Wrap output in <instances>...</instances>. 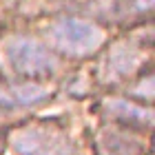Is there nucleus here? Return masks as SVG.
<instances>
[{
    "mask_svg": "<svg viewBox=\"0 0 155 155\" xmlns=\"http://www.w3.org/2000/svg\"><path fill=\"white\" fill-rule=\"evenodd\" d=\"M0 60L18 80H42L60 71V58L31 36H11L0 42Z\"/></svg>",
    "mask_w": 155,
    "mask_h": 155,
    "instance_id": "obj_1",
    "label": "nucleus"
},
{
    "mask_svg": "<svg viewBox=\"0 0 155 155\" xmlns=\"http://www.w3.org/2000/svg\"><path fill=\"white\" fill-rule=\"evenodd\" d=\"M47 40L60 55L91 58L107 45V31L91 20L62 16L47 27Z\"/></svg>",
    "mask_w": 155,
    "mask_h": 155,
    "instance_id": "obj_2",
    "label": "nucleus"
},
{
    "mask_svg": "<svg viewBox=\"0 0 155 155\" xmlns=\"http://www.w3.org/2000/svg\"><path fill=\"white\" fill-rule=\"evenodd\" d=\"M102 49L104 51L97 64V80L104 87H115L133 75H140L142 67L149 60L151 38H120Z\"/></svg>",
    "mask_w": 155,
    "mask_h": 155,
    "instance_id": "obj_3",
    "label": "nucleus"
},
{
    "mask_svg": "<svg viewBox=\"0 0 155 155\" xmlns=\"http://www.w3.org/2000/svg\"><path fill=\"white\" fill-rule=\"evenodd\" d=\"M9 144L20 155H82L60 124L29 122L9 131Z\"/></svg>",
    "mask_w": 155,
    "mask_h": 155,
    "instance_id": "obj_4",
    "label": "nucleus"
},
{
    "mask_svg": "<svg viewBox=\"0 0 155 155\" xmlns=\"http://www.w3.org/2000/svg\"><path fill=\"white\" fill-rule=\"evenodd\" d=\"M100 113L111 124L124 126L133 131H151L153 126V109L133 97L107 95L100 100Z\"/></svg>",
    "mask_w": 155,
    "mask_h": 155,
    "instance_id": "obj_5",
    "label": "nucleus"
},
{
    "mask_svg": "<svg viewBox=\"0 0 155 155\" xmlns=\"http://www.w3.org/2000/svg\"><path fill=\"white\" fill-rule=\"evenodd\" d=\"M93 146L97 155H146L149 146L140 131L124 129L117 124H107L95 133Z\"/></svg>",
    "mask_w": 155,
    "mask_h": 155,
    "instance_id": "obj_6",
    "label": "nucleus"
},
{
    "mask_svg": "<svg viewBox=\"0 0 155 155\" xmlns=\"http://www.w3.org/2000/svg\"><path fill=\"white\" fill-rule=\"evenodd\" d=\"M53 97V89L42 80H11L0 84V111L31 109Z\"/></svg>",
    "mask_w": 155,
    "mask_h": 155,
    "instance_id": "obj_7",
    "label": "nucleus"
},
{
    "mask_svg": "<svg viewBox=\"0 0 155 155\" xmlns=\"http://www.w3.org/2000/svg\"><path fill=\"white\" fill-rule=\"evenodd\" d=\"M129 97H133V100H142L149 104L153 100V73L151 71H144L142 75H137V82L131 87L129 91Z\"/></svg>",
    "mask_w": 155,
    "mask_h": 155,
    "instance_id": "obj_8",
    "label": "nucleus"
},
{
    "mask_svg": "<svg viewBox=\"0 0 155 155\" xmlns=\"http://www.w3.org/2000/svg\"><path fill=\"white\" fill-rule=\"evenodd\" d=\"M155 0H120L117 2V11L126 13V16H146L151 13Z\"/></svg>",
    "mask_w": 155,
    "mask_h": 155,
    "instance_id": "obj_9",
    "label": "nucleus"
},
{
    "mask_svg": "<svg viewBox=\"0 0 155 155\" xmlns=\"http://www.w3.org/2000/svg\"><path fill=\"white\" fill-rule=\"evenodd\" d=\"M2 151H5V142L0 140V155H2Z\"/></svg>",
    "mask_w": 155,
    "mask_h": 155,
    "instance_id": "obj_10",
    "label": "nucleus"
}]
</instances>
